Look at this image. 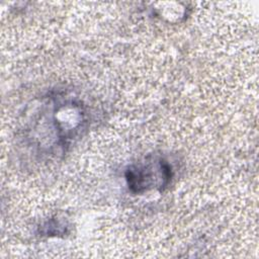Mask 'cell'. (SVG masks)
<instances>
[{
  "instance_id": "obj_1",
  "label": "cell",
  "mask_w": 259,
  "mask_h": 259,
  "mask_svg": "<svg viewBox=\"0 0 259 259\" xmlns=\"http://www.w3.org/2000/svg\"><path fill=\"white\" fill-rule=\"evenodd\" d=\"M171 165L161 157L149 156L144 161L127 167L125 180L128 189L142 194L152 189L163 190L172 179Z\"/></svg>"
},
{
  "instance_id": "obj_2",
  "label": "cell",
  "mask_w": 259,
  "mask_h": 259,
  "mask_svg": "<svg viewBox=\"0 0 259 259\" xmlns=\"http://www.w3.org/2000/svg\"><path fill=\"white\" fill-rule=\"evenodd\" d=\"M68 226L56 219H51L39 227V234L42 236H59L67 234Z\"/></svg>"
}]
</instances>
